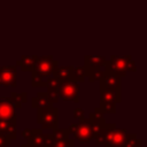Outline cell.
<instances>
[{
	"instance_id": "cell-1",
	"label": "cell",
	"mask_w": 147,
	"mask_h": 147,
	"mask_svg": "<svg viewBox=\"0 0 147 147\" xmlns=\"http://www.w3.org/2000/svg\"><path fill=\"white\" fill-rule=\"evenodd\" d=\"M59 61L53 56H34V64L31 71V85L32 87H45L46 79L53 75L59 67Z\"/></svg>"
},
{
	"instance_id": "cell-2",
	"label": "cell",
	"mask_w": 147,
	"mask_h": 147,
	"mask_svg": "<svg viewBox=\"0 0 147 147\" xmlns=\"http://www.w3.org/2000/svg\"><path fill=\"white\" fill-rule=\"evenodd\" d=\"M105 70L114 72L119 77H125L129 71H137V64L130 55L110 56L105 63Z\"/></svg>"
},
{
	"instance_id": "cell-3",
	"label": "cell",
	"mask_w": 147,
	"mask_h": 147,
	"mask_svg": "<svg viewBox=\"0 0 147 147\" xmlns=\"http://www.w3.org/2000/svg\"><path fill=\"white\" fill-rule=\"evenodd\" d=\"M121 92L113 91L100 84V110L109 114L116 113V103L121 102Z\"/></svg>"
},
{
	"instance_id": "cell-4",
	"label": "cell",
	"mask_w": 147,
	"mask_h": 147,
	"mask_svg": "<svg viewBox=\"0 0 147 147\" xmlns=\"http://www.w3.org/2000/svg\"><path fill=\"white\" fill-rule=\"evenodd\" d=\"M37 123L41 125V129H57L59 109L54 105L37 109Z\"/></svg>"
},
{
	"instance_id": "cell-5",
	"label": "cell",
	"mask_w": 147,
	"mask_h": 147,
	"mask_svg": "<svg viewBox=\"0 0 147 147\" xmlns=\"http://www.w3.org/2000/svg\"><path fill=\"white\" fill-rule=\"evenodd\" d=\"M79 83L75 82L72 78L60 80L57 87V95L59 99L63 101H72L75 103L79 102Z\"/></svg>"
},
{
	"instance_id": "cell-6",
	"label": "cell",
	"mask_w": 147,
	"mask_h": 147,
	"mask_svg": "<svg viewBox=\"0 0 147 147\" xmlns=\"http://www.w3.org/2000/svg\"><path fill=\"white\" fill-rule=\"evenodd\" d=\"M74 138H76L80 144H87L93 139V130L88 117H83L79 119V122L77 123V131Z\"/></svg>"
},
{
	"instance_id": "cell-7",
	"label": "cell",
	"mask_w": 147,
	"mask_h": 147,
	"mask_svg": "<svg viewBox=\"0 0 147 147\" xmlns=\"http://www.w3.org/2000/svg\"><path fill=\"white\" fill-rule=\"evenodd\" d=\"M22 137L26 140L25 144L32 147H46V139L42 129H24L22 131Z\"/></svg>"
},
{
	"instance_id": "cell-8",
	"label": "cell",
	"mask_w": 147,
	"mask_h": 147,
	"mask_svg": "<svg viewBox=\"0 0 147 147\" xmlns=\"http://www.w3.org/2000/svg\"><path fill=\"white\" fill-rule=\"evenodd\" d=\"M16 65H0V86L16 87Z\"/></svg>"
},
{
	"instance_id": "cell-9",
	"label": "cell",
	"mask_w": 147,
	"mask_h": 147,
	"mask_svg": "<svg viewBox=\"0 0 147 147\" xmlns=\"http://www.w3.org/2000/svg\"><path fill=\"white\" fill-rule=\"evenodd\" d=\"M0 119L1 121H17L16 108L13 106L9 96L0 99Z\"/></svg>"
},
{
	"instance_id": "cell-10",
	"label": "cell",
	"mask_w": 147,
	"mask_h": 147,
	"mask_svg": "<svg viewBox=\"0 0 147 147\" xmlns=\"http://www.w3.org/2000/svg\"><path fill=\"white\" fill-rule=\"evenodd\" d=\"M88 118H90L91 126H92V130H93V139H94V137L98 136L106 125L105 116H103V113L100 110V108L96 107L92 113H90Z\"/></svg>"
},
{
	"instance_id": "cell-11",
	"label": "cell",
	"mask_w": 147,
	"mask_h": 147,
	"mask_svg": "<svg viewBox=\"0 0 147 147\" xmlns=\"http://www.w3.org/2000/svg\"><path fill=\"white\" fill-rule=\"evenodd\" d=\"M121 80H122V77H119L118 75L105 70V75H103L102 79L100 80V84H102L103 86H106L107 88H110L113 91L121 92V83H122Z\"/></svg>"
},
{
	"instance_id": "cell-12",
	"label": "cell",
	"mask_w": 147,
	"mask_h": 147,
	"mask_svg": "<svg viewBox=\"0 0 147 147\" xmlns=\"http://www.w3.org/2000/svg\"><path fill=\"white\" fill-rule=\"evenodd\" d=\"M0 133L9 136L11 140L17 138V121H1L0 119Z\"/></svg>"
},
{
	"instance_id": "cell-13",
	"label": "cell",
	"mask_w": 147,
	"mask_h": 147,
	"mask_svg": "<svg viewBox=\"0 0 147 147\" xmlns=\"http://www.w3.org/2000/svg\"><path fill=\"white\" fill-rule=\"evenodd\" d=\"M107 59L105 56H100V55H86L84 56V65H86L91 71L94 69H100L101 67L105 65Z\"/></svg>"
},
{
	"instance_id": "cell-14",
	"label": "cell",
	"mask_w": 147,
	"mask_h": 147,
	"mask_svg": "<svg viewBox=\"0 0 147 147\" xmlns=\"http://www.w3.org/2000/svg\"><path fill=\"white\" fill-rule=\"evenodd\" d=\"M31 106H32V108L40 109V108L49 107V106H52V103L49 102V100L46 95V92H39V93H37V96H33L31 99Z\"/></svg>"
},
{
	"instance_id": "cell-15",
	"label": "cell",
	"mask_w": 147,
	"mask_h": 147,
	"mask_svg": "<svg viewBox=\"0 0 147 147\" xmlns=\"http://www.w3.org/2000/svg\"><path fill=\"white\" fill-rule=\"evenodd\" d=\"M72 68L74 65H59L52 76L60 80L70 79L72 78Z\"/></svg>"
},
{
	"instance_id": "cell-16",
	"label": "cell",
	"mask_w": 147,
	"mask_h": 147,
	"mask_svg": "<svg viewBox=\"0 0 147 147\" xmlns=\"http://www.w3.org/2000/svg\"><path fill=\"white\" fill-rule=\"evenodd\" d=\"M91 70L86 65H77L72 68V79L77 83H82L90 75Z\"/></svg>"
},
{
	"instance_id": "cell-17",
	"label": "cell",
	"mask_w": 147,
	"mask_h": 147,
	"mask_svg": "<svg viewBox=\"0 0 147 147\" xmlns=\"http://www.w3.org/2000/svg\"><path fill=\"white\" fill-rule=\"evenodd\" d=\"M17 65L21 67L22 71H32L33 64H34V56H29V55H23L20 60L16 62Z\"/></svg>"
},
{
	"instance_id": "cell-18",
	"label": "cell",
	"mask_w": 147,
	"mask_h": 147,
	"mask_svg": "<svg viewBox=\"0 0 147 147\" xmlns=\"http://www.w3.org/2000/svg\"><path fill=\"white\" fill-rule=\"evenodd\" d=\"M9 99L13 103V106L17 109V108H21L22 105L24 102H26V92H21V93H16V92H13L10 95H9Z\"/></svg>"
},
{
	"instance_id": "cell-19",
	"label": "cell",
	"mask_w": 147,
	"mask_h": 147,
	"mask_svg": "<svg viewBox=\"0 0 147 147\" xmlns=\"http://www.w3.org/2000/svg\"><path fill=\"white\" fill-rule=\"evenodd\" d=\"M48 147H75V140L67 138V139H61V140H54Z\"/></svg>"
},
{
	"instance_id": "cell-20",
	"label": "cell",
	"mask_w": 147,
	"mask_h": 147,
	"mask_svg": "<svg viewBox=\"0 0 147 147\" xmlns=\"http://www.w3.org/2000/svg\"><path fill=\"white\" fill-rule=\"evenodd\" d=\"M123 147H142V140L137 137L134 133H129L126 144Z\"/></svg>"
},
{
	"instance_id": "cell-21",
	"label": "cell",
	"mask_w": 147,
	"mask_h": 147,
	"mask_svg": "<svg viewBox=\"0 0 147 147\" xmlns=\"http://www.w3.org/2000/svg\"><path fill=\"white\" fill-rule=\"evenodd\" d=\"M103 75H105V70H102V69L100 68V69H94V70H92L87 77H88V80L92 83V82H96V80L100 82V80L102 79Z\"/></svg>"
},
{
	"instance_id": "cell-22",
	"label": "cell",
	"mask_w": 147,
	"mask_h": 147,
	"mask_svg": "<svg viewBox=\"0 0 147 147\" xmlns=\"http://www.w3.org/2000/svg\"><path fill=\"white\" fill-rule=\"evenodd\" d=\"M53 139L54 140H61V139H67L69 138V133L67 129H53Z\"/></svg>"
},
{
	"instance_id": "cell-23",
	"label": "cell",
	"mask_w": 147,
	"mask_h": 147,
	"mask_svg": "<svg viewBox=\"0 0 147 147\" xmlns=\"http://www.w3.org/2000/svg\"><path fill=\"white\" fill-rule=\"evenodd\" d=\"M11 144V138L9 136L0 133V147H7Z\"/></svg>"
},
{
	"instance_id": "cell-24",
	"label": "cell",
	"mask_w": 147,
	"mask_h": 147,
	"mask_svg": "<svg viewBox=\"0 0 147 147\" xmlns=\"http://www.w3.org/2000/svg\"><path fill=\"white\" fill-rule=\"evenodd\" d=\"M84 114H85V111H84V109H82V108H76L75 110H74V118H76V119H80V118H83L84 117Z\"/></svg>"
},
{
	"instance_id": "cell-25",
	"label": "cell",
	"mask_w": 147,
	"mask_h": 147,
	"mask_svg": "<svg viewBox=\"0 0 147 147\" xmlns=\"http://www.w3.org/2000/svg\"><path fill=\"white\" fill-rule=\"evenodd\" d=\"M68 133L69 136H75L76 134V131H77V123H71L69 126H68Z\"/></svg>"
},
{
	"instance_id": "cell-26",
	"label": "cell",
	"mask_w": 147,
	"mask_h": 147,
	"mask_svg": "<svg viewBox=\"0 0 147 147\" xmlns=\"http://www.w3.org/2000/svg\"><path fill=\"white\" fill-rule=\"evenodd\" d=\"M21 147H32V146H30V145H28V144H23Z\"/></svg>"
}]
</instances>
